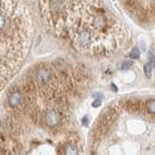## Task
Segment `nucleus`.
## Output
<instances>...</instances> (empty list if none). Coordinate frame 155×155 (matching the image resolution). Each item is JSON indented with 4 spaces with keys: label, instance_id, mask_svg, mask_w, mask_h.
<instances>
[{
    "label": "nucleus",
    "instance_id": "nucleus-6",
    "mask_svg": "<svg viewBox=\"0 0 155 155\" xmlns=\"http://www.w3.org/2000/svg\"><path fill=\"white\" fill-rule=\"evenodd\" d=\"M147 110H148V112H150L152 115L154 114V111H155L154 99H150V100H148V101H147Z\"/></svg>",
    "mask_w": 155,
    "mask_h": 155
},
{
    "label": "nucleus",
    "instance_id": "nucleus-7",
    "mask_svg": "<svg viewBox=\"0 0 155 155\" xmlns=\"http://www.w3.org/2000/svg\"><path fill=\"white\" fill-rule=\"evenodd\" d=\"M152 63L150 62H148V63H146L144 64V74H146V77L149 78L150 77V74H152Z\"/></svg>",
    "mask_w": 155,
    "mask_h": 155
},
{
    "label": "nucleus",
    "instance_id": "nucleus-8",
    "mask_svg": "<svg viewBox=\"0 0 155 155\" xmlns=\"http://www.w3.org/2000/svg\"><path fill=\"white\" fill-rule=\"evenodd\" d=\"M140 55H141L140 54V49L136 48V47L130 51V58H140Z\"/></svg>",
    "mask_w": 155,
    "mask_h": 155
},
{
    "label": "nucleus",
    "instance_id": "nucleus-11",
    "mask_svg": "<svg viewBox=\"0 0 155 155\" xmlns=\"http://www.w3.org/2000/svg\"><path fill=\"white\" fill-rule=\"evenodd\" d=\"M111 87H112V90H114L115 92H117V87L115 86V85H111Z\"/></svg>",
    "mask_w": 155,
    "mask_h": 155
},
{
    "label": "nucleus",
    "instance_id": "nucleus-9",
    "mask_svg": "<svg viewBox=\"0 0 155 155\" xmlns=\"http://www.w3.org/2000/svg\"><path fill=\"white\" fill-rule=\"evenodd\" d=\"M100 105H101V99H97V100H94V103H92L93 107H99Z\"/></svg>",
    "mask_w": 155,
    "mask_h": 155
},
{
    "label": "nucleus",
    "instance_id": "nucleus-5",
    "mask_svg": "<svg viewBox=\"0 0 155 155\" xmlns=\"http://www.w3.org/2000/svg\"><path fill=\"white\" fill-rule=\"evenodd\" d=\"M133 64H134V62H133L131 60H125V61H123V63L120 64V69H122V71H128V69H130V68L133 67Z\"/></svg>",
    "mask_w": 155,
    "mask_h": 155
},
{
    "label": "nucleus",
    "instance_id": "nucleus-10",
    "mask_svg": "<svg viewBox=\"0 0 155 155\" xmlns=\"http://www.w3.org/2000/svg\"><path fill=\"white\" fill-rule=\"evenodd\" d=\"M87 119H88L87 116L84 117V119H82V120H84V125H85V127H87V124H88V123H87Z\"/></svg>",
    "mask_w": 155,
    "mask_h": 155
},
{
    "label": "nucleus",
    "instance_id": "nucleus-3",
    "mask_svg": "<svg viewBox=\"0 0 155 155\" xmlns=\"http://www.w3.org/2000/svg\"><path fill=\"white\" fill-rule=\"evenodd\" d=\"M42 119L47 127L56 128L63 123V112L58 109H48L45 112L43 111Z\"/></svg>",
    "mask_w": 155,
    "mask_h": 155
},
{
    "label": "nucleus",
    "instance_id": "nucleus-4",
    "mask_svg": "<svg viewBox=\"0 0 155 155\" xmlns=\"http://www.w3.org/2000/svg\"><path fill=\"white\" fill-rule=\"evenodd\" d=\"M64 150H63V153L67 155H72V154H78L79 152H78L77 147L74 146V144H66L64 146V148H63Z\"/></svg>",
    "mask_w": 155,
    "mask_h": 155
},
{
    "label": "nucleus",
    "instance_id": "nucleus-1",
    "mask_svg": "<svg viewBox=\"0 0 155 155\" xmlns=\"http://www.w3.org/2000/svg\"><path fill=\"white\" fill-rule=\"evenodd\" d=\"M47 29L90 56H110L127 32L103 0H39Z\"/></svg>",
    "mask_w": 155,
    "mask_h": 155
},
{
    "label": "nucleus",
    "instance_id": "nucleus-2",
    "mask_svg": "<svg viewBox=\"0 0 155 155\" xmlns=\"http://www.w3.org/2000/svg\"><path fill=\"white\" fill-rule=\"evenodd\" d=\"M25 100H26V93L24 88L16 87L10 90L7 93V103L11 109H15V110L19 109L20 106L25 104Z\"/></svg>",
    "mask_w": 155,
    "mask_h": 155
}]
</instances>
